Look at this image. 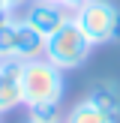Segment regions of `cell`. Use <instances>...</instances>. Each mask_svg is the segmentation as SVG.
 Masks as SVG:
<instances>
[{
	"label": "cell",
	"mask_w": 120,
	"mask_h": 123,
	"mask_svg": "<svg viewBox=\"0 0 120 123\" xmlns=\"http://www.w3.org/2000/svg\"><path fill=\"white\" fill-rule=\"evenodd\" d=\"M21 105V63H0V114L15 111Z\"/></svg>",
	"instance_id": "cell-6"
},
{
	"label": "cell",
	"mask_w": 120,
	"mask_h": 123,
	"mask_svg": "<svg viewBox=\"0 0 120 123\" xmlns=\"http://www.w3.org/2000/svg\"><path fill=\"white\" fill-rule=\"evenodd\" d=\"M30 117H39V120H60V105H45V108H30Z\"/></svg>",
	"instance_id": "cell-9"
},
{
	"label": "cell",
	"mask_w": 120,
	"mask_h": 123,
	"mask_svg": "<svg viewBox=\"0 0 120 123\" xmlns=\"http://www.w3.org/2000/svg\"><path fill=\"white\" fill-rule=\"evenodd\" d=\"M0 117H3V114H0Z\"/></svg>",
	"instance_id": "cell-15"
},
{
	"label": "cell",
	"mask_w": 120,
	"mask_h": 123,
	"mask_svg": "<svg viewBox=\"0 0 120 123\" xmlns=\"http://www.w3.org/2000/svg\"><path fill=\"white\" fill-rule=\"evenodd\" d=\"M111 42H120V18H117V27H114V36H111Z\"/></svg>",
	"instance_id": "cell-13"
},
{
	"label": "cell",
	"mask_w": 120,
	"mask_h": 123,
	"mask_svg": "<svg viewBox=\"0 0 120 123\" xmlns=\"http://www.w3.org/2000/svg\"><path fill=\"white\" fill-rule=\"evenodd\" d=\"M117 18H120V9L111 0H87L84 6H78V9L72 12V21L78 24V30H81L93 45L111 42L114 27H117Z\"/></svg>",
	"instance_id": "cell-4"
},
{
	"label": "cell",
	"mask_w": 120,
	"mask_h": 123,
	"mask_svg": "<svg viewBox=\"0 0 120 123\" xmlns=\"http://www.w3.org/2000/svg\"><path fill=\"white\" fill-rule=\"evenodd\" d=\"M84 99H90L99 111L111 114V117H120V84L117 81H108V78L96 81Z\"/></svg>",
	"instance_id": "cell-7"
},
{
	"label": "cell",
	"mask_w": 120,
	"mask_h": 123,
	"mask_svg": "<svg viewBox=\"0 0 120 123\" xmlns=\"http://www.w3.org/2000/svg\"><path fill=\"white\" fill-rule=\"evenodd\" d=\"M66 93L63 72L45 57H36L21 63V96L24 108H45V105H60Z\"/></svg>",
	"instance_id": "cell-1"
},
{
	"label": "cell",
	"mask_w": 120,
	"mask_h": 123,
	"mask_svg": "<svg viewBox=\"0 0 120 123\" xmlns=\"http://www.w3.org/2000/svg\"><path fill=\"white\" fill-rule=\"evenodd\" d=\"M0 63H3V60H0Z\"/></svg>",
	"instance_id": "cell-16"
},
{
	"label": "cell",
	"mask_w": 120,
	"mask_h": 123,
	"mask_svg": "<svg viewBox=\"0 0 120 123\" xmlns=\"http://www.w3.org/2000/svg\"><path fill=\"white\" fill-rule=\"evenodd\" d=\"M51 3H57V6H63V9H69V12H75L78 6H84L87 0H51Z\"/></svg>",
	"instance_id": "cell-10"
},
{
	"label": "cell",
	"mask_w": 120,
	"mask_h": 123,
	"mask_svg": "<svg viewBox=\"0 0 120 123\" xmlns=\"http://www.w3.org/2000/svg\"><path fill=\"white\" fill-rule=\"evenodd\" d=\"M117 120H120V117H111V114L99 111L90 99L75 102V105L66 111V117H63V123H117Z\"/></svg>",
	"instance_id": "cell-8"
},
{
	"label": "cell",
	"mask_w": 120,
	"mask_h": 123,
	"mask_svg": "<svg viewBox=\"0 0 120 123\" xmlns=\"http://www.w3.org/2000/svg\"><path fill=\"white\" fill-rule=\"evenodd\" d=\"M6 3H9V9H12V12H18V9H24L27 3H33V0H6Z\"/></svg>",
	"instance_id": "cell-11"
},
{
	"label": "cell",
	"mask_w": 120,
	"mask_h": 123,
	"mask_svg": "<svg viewBox=\"0 0 120 123\" xmlns=\"http://www.w3.org/2000/svg\"><path fill=\"white\" fill-rule=\"evenodd\" d=\"M69 18H72V12L63 9V6L51 3V0H33V3L24 6L21 21L30 24V27H33L39 36H45V39H48V36H51L54 30H60L66 21H69Z\"/></svg>",
	"instance_id": "cell-5"
},
{
	"label": "cell",
	"mask_w": 120,
	"mask_h": 123,
	"mask_svg": "<svg viewBox=\"0 0 120 123\" xmlns=\"http://www.w3.org/2000/svg\"><path fill=\"white\" fill-rule=\"evenodd\" d=\"M93 42L78 30V24L66 21L60 30H54L51 36L45 39V60L54 63L60 72H69V69H78V66L87 63V57L93 54Z\"/></svg>",
	"instance_id": "cell-2"
},
{
	"label": "cell",
	"mask_w": 120,
	"mask_h": 123,
	"mask_svg": "<svg viewBox=\"0 0 120 123\" xmlns=\"http://www.w3.org/2000/svg\"><path fill=\"white\" fill-rule=\"evenodd\" d=\"M36 57H45V36H39L21 18L0 27V60L3 63H27Z\"/></svg>",
	"instance_id": "cell-3"
},
{
	"label": "cell",
	"mask_w": 120,
	"mask_h": 123,
	"mask_svg": "<svg viewBox=\"0 0 120 123\" xmlns=\"http://www.w3.org/2000/svg\"><path fill=\"white\" fill-rule=\"evenodd\" d=\"M24 123H60V120H39V117H27Z\"/></svg>",
	"instance_id": "cell-12"
},
{
	"label": "cell",
	"mask_w": 120,
	"mask_h": 123,
	"mask_svg": "<svg viewBox=\"0 0 120 123\" xmlns=\"http://www.w3.org/2000/svg\"><path fill=\"white\" fill-rule=\"evenodd\" d=\"M3 9H9V3H6V0H0V12H3Z\"/></svg>",
	"instance_id": "cell-14"
}]
</instances>
